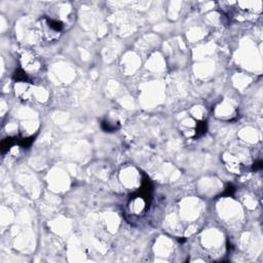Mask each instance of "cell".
Here are the masks:
<instances>
[{
	"label": "cell",
	"mask_w": 263,
	"mask_h": 263,
	"mask_svg": "<svg viewBox=\"0 0 263 263\" xmlns=\"http://www.w3.org/2000/svg\"><path fill=\"white\" fill-rule=\"evenodd\" d=\"M20 68L23 71H25L26 74L30 77L32 80L33 75L38 76L40 72L42 71V64L41 60L39 57L35 54V52L29 48H25L23 52H21L20 56Z\"/></svg>",
	"instance_id": "1"
},
{
	"label": "cell",
	"mask_w": 263,
	"mask_h": 263,
	"mask_svg": "<svg viewBox=\"0 0 263 263\" xmlns=\"http://www.w3.org/2000/svg\"><path fill=\"white\" fill-rule=\"evenodd\" d=\"M16 142L17 141H16V139H13V138H6V139H4L2 141V143H1V151L4 153L5 151L11 149V148L15 145Z\"/></svg>",
	"instance_id": "2"
},
{
	"label": "cell",
	"mask_w": 263,
	"mask_h": 263,
	"mask_svg": "<svg viewBox=\"0 0 263 263\" xmlns=\"http://www.w3.org/2000/svg\"><path fill=\"white\" fill-rule=\"evenodd\" d=\"M206 130H207V122H199V123H197V126H196L197 136H201L203 134H205Z\"/></svg>",
	"instance_id": "3"
},
{
	"label": "cell",
	"mask_w": 263,
	"mask_h": 263,
	"mask_svg": "<svg viewBox=\"0 0 263 263\" xmlns=\"http://www.w3.org/2000/svg\"><path fill=\"white\" fill-rule=\"evenodd\" d=\"M33 137H30V138H26V139H23L20 141V145L23 146V147H29L30 145L32 144L33 142Z\"/></svg>",
	"instance_id": "4"
},
{
	"label": "cell",
	"mask_w": 263,
	"mask_h": 263,
	"mask_svg": "<svg viewBox=\"0 0 263 263\" xmlns=\"http://www.w3.org/2000/svg\"><path fill=\"white\" fill-rule=\"evenodd\" d=\"M233 192H234L233 186H232V185H229V186H227V188L225 189V193H224V194L225 195H231Z\"/></svg>",
	"instance_id": "5"
},
{
	"label": "cell",
	"mask_w": 263,
	"mask_h": 263,
	"mask_svg": "<svg viewBox=\"0 0 263 263\" xmlns=\"http://www.w3.org/2000/svg\"><path fill=\"white\" fill-rule=\"evenodd\" d=\"M253 168H254L255 170H259V169H261V168H262V162H261V160L257 162L256 164H254V167H253Z\"/></svg>",
	"instance_id": "6"
}]
</instances>
